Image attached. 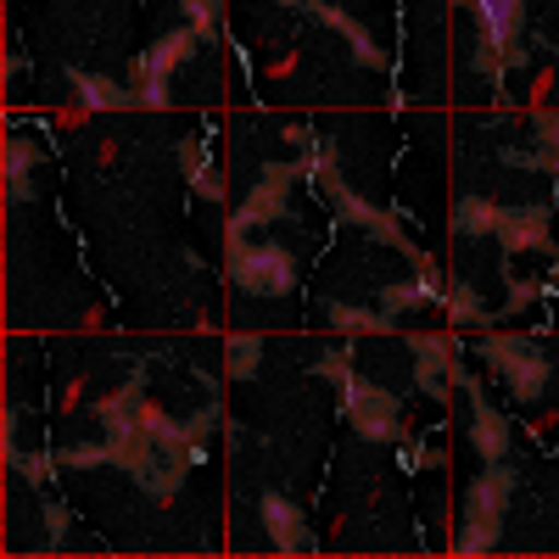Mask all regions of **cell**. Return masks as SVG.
<instances>
[{
    "instance_id": "obj_1",
    "label": "cell",
    "mask_w": 559,
    "mask_h": 559,
    "mask_svg": "<svg viewBox=\"0 0 559 559\" xmlns=\"http://www.w3.org/2000/svg\"><path fill=\"white\" fill-rule=\"evenodd\" d=\"M476 358H487L492 376H503V386H509V397H515V403H537L543 386H548V376H554V358H543L537 342H526L515 331H487L481 347H476Z\"/></svg>"
},
{
    "instance_id": "obj_2",
    "label": "cell",
    "mask_w": 559,
    "mask_h": 559,
    "mask_svg": "<svg viewBox=\"0 0 559 559\" xmlns=\"http://www.w3.org/2000/svg\"><path fill=\"white\" fill-rule=\"evenodd\" d=\"M342 397H347V403H342V408H347V426H353L364 442H397V437H403V403H397V392L353 376V381H342Z\"/></svg>"
},
{
    "instance_id": "obj_3",
    "label": "cell",
    "mask_w": 559,
    "mask_h": 559,
    "mask_svg": "<svg viewBox=\"0 0 559 559\" xmlns=\"http://www.w3.org/2000/svg\"><path fill=\"white\" fill-rule=\"evenodd\" d=\"M229 280L247 297H286L297 286V263L286 247H229Z\"/></svg>"
},
{
    "instance_id": "obj_4",
    "label": "cell",
    "mask_w": 559,
    "mask_h": 559,
    "mask_svg": "<svg viewBox=\"0 0 559 559\" xmlns=\"http://www.w3.org/2000/svg\"><path fill=\"white\" fill-rule=\"evenodd\" d=\"M324 202L336 207V224H358L364 236H376V241H386V247H397L403 258H414V269H426L431 258L419 252L403 229H397V218L386 213V207H376V202H364L358 191H347V179H336V185H324Z\"/></svg>"
},
{
    "instance_id": "obj_5",
    "label": "cell",
    "mask_w": 559,
    "mask_h": 559,
    "mask_svg": "<svg viewBox=\"0 0 559 559\" xmlns=\"http://www.w3.org/2000/svg\"><path fill=\"white\" fill-rule=\"evenodd\" d=\"M403 342L414 353V386L426 397H437V403H448L453 376H459V336H448V331H408Z\"/></svg>"
},
{
    "instance_id": "obj_6",
    "label": "cell",
    "mask_w": 559,
    "mask_h": 559,
    "mask_svg": "<svg viewBox=\"0 0 559 559\" xmlns=\"http://www.w3.org/2000/svg\"><path fill=\"white\" fill-rule=\"evenodd\" d=\"M459 392H464V403H471V448L481 453V464L509 459V448H515V431H509V419L481 397L476 376H464V381H459Z\"/></svg>"
},
{
    "instance_id": "obj_7",
    "label": "cell",
    "mask_w": 559,
    "mask_h": 559,
    "mask_svg": "<svg viewBox=\"0 0 559 559\" xmlns=\"http://www.w3.org/2000/svg\"><path fill=\"white\" fill-rule=\"evenodd\" d=\"M258 521H263L274 554H313V548H319L313 532H308V521H302V509H297L286 492H263V498H258Z\"/></svg>"
},
{
    "instance_id": "obj_8",
    "label": "cell",
    "mask_w": 559,
    "mask_h": 559,
    "mask_svg": "<svg viewBox=\"0 0 559 559\" xmlns=\"http://www.w3.org/2000/svg\"><path fill=\"white\" fill-rule=\"evenodd\" d=\"M498 241H503V252H509V258H521V252H548V247H554L548 207H543V202L503 207V213H498Z\"/></svg>"
},
{
    "instance_id": "obj_9",
    "label": "cell",
    "mask_w": 559,
    "mask_h": 559,
    "mask_svg": "<svg viewBox=\"0 0 559 559\" xmlns=\"http://www.w3.org/2000/svg\"><path fill=\"white\" fill-rule=\"evenodd\" d=\"M509 492H515V464L498 459V464H487V471L471 481V492H464V515H471V521H487V526H503Z\"/></svg>"
},
{
    "instance_id": "obj_10",
    "label": "cell",
    "mask_w": 559,
    "mask_h": 559,
    "mask_svg": "<svg viewBox=\"0 0 559 559\" xmlns=\"http://www.w3.org/2000/svg\"><path fill=\"white\" fill-rule=\"evenodd\" d=\"M197 45H202V34L185 23V28H174V34H163L146 57L134 62V84H168V73L179 68V62H191L197 57Z\"/></svg>"
},
{
    "instance_id": "obj_11",
    "label": "cell",
    "mask_w": 559,
    "mask_h": 559,
    "mask_svg": "<svg viewBox=\"0 0 559 559\" xmlns=\"http://www.w3.org/2000/svg\"><path fill=\"white\" fill-rule=\"evenodd\" d=\"M481 17V51H515V34L526 17V0H464Z\"/></svg>"
},
{
    "instance_id": "obj_12",
    "label": "cell",
    "mask_w": 559,
    "mask_h": 559,
    "mask_svg": "<svg viewBox=\"0 0 559 559\" xmlns=\"http://www.w3.org/2000/svg\"><path fill=\"white\" fill-rule=\"evenodd\" d=\"M68 90H73V102L84 107V112H129V107H140V90H123V84H112L107 73H68Z\"/></svg>"
},
{
    "instance_id": "obj_13",
    "label": "cell",
    "mask_w": 559,
    "mask_h": 559,
    "mask_svg": "<svg viewBox=\"0 0 559 559\" xmlns=\"http://www.w3.org/2000/svg\"><path fill=\"white\" fill-rule=\"evenodd\" d=\"M442 292H448V280L437 274V263H426V269H414V280H397V286H386V292H381V308H386V313H408V308L442 302Z\"/></svg>"
},
{
    "instance_id": "obj_14",
    "label": "cell",
    "mask_w": 559,
    "mask_h": 559,
    "mask_svg": "<svg viewBox=\"0 0 559 559\" xmlns=\"http://www.w3.org/2000/svg\"><path fill=\"white\" fill-rule=\"evenodd\" d=\"M308 12H313L324 28H331V34H342V39L353 45V57H358L364 68H386V57L376 51V39H369V28H364V23H353L342 7H324V0H308Z\"/></svg>"
},
{
    "instance_id": "obj_15",
    "label": "cell",
    "mask_w": 559,
    "mask_h": 559,
    "mask_svg": "<svg viewBox=\"0 0 559 559\" xmlns=\"http://www.w3.org/2000/svg\"><path fill=\"white\" fill-rule=\"evenodd\" d=\"M0 163H7V202H28L34 197V163H39V146L28 134H7V146H0Z\"/></svg>"
},
{
    "instance_id": "obj_16",
    "label": "cell",
    "mask_w": 559,
    "mask_h": 559,
    "mask_svg": "<svg viewBox=\"0 0 559 559\" xmlns=\"http://www.w3.org/2000/svg\"><path fill=\"white\" fill-rule=\"evenodd\" d=\"M442 308H448V319H453V331H492L498 324V313H487V302L476 297V286H464V280H448V292H442Z\"/></svg>"
},
{
    "instance_id": "obj_17",
    "label": "cell",
    "mask_w": 559,
    "mask_h": 559,
    "mask_svg": "<svg viewBox=\"0 0 559 559\" xmlns=\"http://www.w3.org/2000/svg\"><path fill=\"white\" fill-rule=\"evenodd\" d=\"M292 213V191H280V185H269V179H258L252 191H247V202L236 207V218L247 224V229H258V224H280Z\"/></svg>"
},
{
    "instance_id": "obj_18",
    "label": "cell",
    "mask_w": 559,
    "mask_h": 559,
    "mask_svg": "<svg viewBox=\"0 0 559 559\" xmlns=\"http://www.w3.org/2000/svg\"><path fill=\"white\" fill-rule=\"evenodd\" d=\"M498 202H487V197H459L453 202V236L459 241H481V236H498Z\"/></svg>"
},
{
    "instance_id": "obj_19",
    "label": "cell",
    "mask_w": 559,
    "mask_h": 559,
    "mask_svg": "<svg viewBox=\"0 0 559 559\" xmlns=\"http://www.w3.org/2000/svg\"><path fill=\"white\" fill-rule=\"evenodd\" d=\"M331 324L342 336H392L397 331V313L386 308H358V302H336L331 308Z\"/></svg>"
},
{
    "instance_id": "obj_20",
    "label": "cell",
    "mask_w": 559,
    "mask_h": 559,
    "mask_svg": "<svg viewBox=\"0 0 559 559\" xmlns=\"http://www.w3.org/2000/svg\"><path fill=\"white\" fill-rule=\"evenodd\" d=\"M140 397H146V376H140V369H134V376L123 381V386H112V392H102L96 397V414H102V426L112 431V426H123V419L140 408Z\"/></svg>"
},
{
    "instance_id": "obj_21",
    "label": "cell",
    "mask_w": 559,
    "mask_h": 559,
    "mask_svg": "<svg viewBox=\"0 0 559 559\" xmlns=\"http://www.w3.org/2000/svg\"><path fill=\"white\" fill-rule=\"evenodd\" d=\"M258 364H263V336H229L224 342V376L229 381L258 376Z\"/></svg>"
},
{
    "instance_id": "obj_22",
    "label": "cell",
    "mask_w": 559,
    "mask_h": 559,
    "mask_svg": "<svg viewBox=\"0 0 559 559\" xmlns=\"http://www.w3.org/2000/svg\"><path fill=\"white\" fill-rule=\"evenodd\" d=\"M57 464H62V453H17V448L7 453V471H12V476H23V481H28V487H39V492L51 487Z\"/></svg>"
},
{
    "instance_id": "obj_23",
    "label": "cell",
    "mask_w": 559,
    "mask_h": 559,
    "mask_svg": "<svg viewBox=\"0 0 559 559\" xmlns=\"http://www.w3.org/2000/svg\"><path fill=\"white\" fill-rule=\"evenodd\" d=\"M218 419H224V403L213 397L207 408H197L191 419H185V448H191V459H202V448L213 442V431H218Z\"/></svg>"
},
{
    "instance_id": "obj_24",
    "label": "cell",
    "mask_w": 559,
    "mask_h": 559,
    "mask_svg": "<svg viewBox=\"0 0 559 559\" xmlns=\"http://www.w3.org/2000/svg\"><path fill=\"white\" fill-rule=\"evenodd\" d=\"M498 548V526H487V521H471L464 515V526H459V537H453V554H492Z\"/></svg>"
},
{
    "instance_id": "obj_25",
    "label": "cell",
    "mask_w": 559,
    "mask_h": 559,
    "mask_svg": "<svg viewBox=\"0 0 559 559\" xmlns=\"http://www.w3.org/2000/svg\"><path fill=\"white\" fill-rule=\"evenodd\" d=\"M185 23H191L202 34V45H207L218 34V23H224V0H185Z\"/></svg>"
},
{
    "instance_id": "obj_26",
    "label": "cell",
    "mask_w": 559,
    "mask_h": 559,
    "mask_svg": "<svg viewBox=\"0 0 559 559\" xmlns=\"http://www.w3.org/2000/svg\"><path fill=\"white\" fill-rule=\"evenodd\" d=\"M62 464H68V471H96V464H112V442H79V448H62Z\"/></svg>"
},
{
    "instance_id": "obj_27",
    "label": "cell",
    "mask_w": 559,
    "mask_h": 559,
    "mask_svg": "<svg viewBox=\"0 0 559 559\" xmlns=\"http://www.w3.org/2000/svg\"><path fill=\"white\" fill-rule=\"evenodd\" d=\"M62 543H68V509L45 498V548H62Z\"/></svg>"
},
{
    "instance_id": "obj_28",
    "label": "cell",
    "mask_w": 559,
    "mask_h": 559,
    "mask_svg": "<svg viewBox=\"0 0 559 559\" xmlns=\"http://www.w3.org/2000/svg\"><path fill=\"white\" fill-rule=\"evenodd\" d=\"M191 185H197V191H202L207 202H224V197H229V185H224V174H218L213 163H207V168H197V174H191Z\"/></svg>"
},
{
    "instance_id": "obj_29",
    "label": "cell",
    "mask_w": 559,
    "mask_h": 559,
    "mask_svg": "<svg viewBox=\"0 0 559 559\" xmlns=\"http://www.w3.org/2000/svg\"><path fill=\"white\" fill-rule=\"evenodd\" d=\"M537 297H543V286H537V280H521V286H509V302H503V313H526Z\"/></svg>"
},
{
    "instance_id": "obj_30",
    "label": "cell",
    "mask_w": 559,
    "mask_h": 559,
    "mask_svg": "<svg viewBox=\"0 0 559 559\" xmlns=\"http://www.w3.org/2000/svg\"><path fill=\"white\" fill-rule=\"evenodd\" d=\"M313 376H324V381H353V364H347L342 353H324V358H313Z\"/></svg>"
},
{
    "instance_id": "obj_31",
    "label": "cell",
    "mask_w": 559,
    "mask_h": 559,
    "mask_svg": "<svg viewBox=\"0 0 559 559\" xmlns=\"http://www.w3.org/2000/svg\"><path fill=\"white\" fill-rule=\"evenodd\" d=\"M263 179L280 185V191H292V185L302 179V163H263Z\"/></svg>"
},
{
    "instance_id": "obj_32",
    "label": "cell",
    "mask_w": 559,
    "mask_h": 559,
    "mask_svg": "<svg viewBox=\"0 0 559 559\" xmlns=\"http://www.w3.org/2000/svg\"><path fill=\"white\" fill-rule=\"evenodd\" d=\"M179 163H185V179H191L197 168H207V157H202V146H197V134L179 140Z\"/></svg>"
},
{
    "instance_id": "obj_33",
    "label": "cell",
    "mask_w": 559,
    "mask_h": 559,
    "mask_svg": "<svg viewBox=\"0 0 559 559\" xmlns=\"http://www.w3.org/2000/svg\"><path fill=\"white\" fill-rule=\"evenodd\" d=\"M0 448H17V408H7V414H0Z\"/></svg>"
},
{
    "instance_id": "obj_34",
    "label": "cell",
    "mask_w": 559,
    "mask_h": 559,
    "mask_svg": "<svg viewBox=\"0 0 559 559\" xmlns=\"http://www.w3.org/2000/svg\"><path fill=\"white\" fill-rule=\"evenodd\" d=\"M286 7H302V12H308V0H286Z\"/></svg>"
}]
</instances>
